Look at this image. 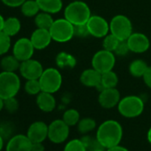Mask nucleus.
<instances>
[{
    "instance_id": "nucleus-1",
    "label": "nucleus",
    "mask_w": 151,
    "mask_h": 151,
    "mask_svg": "<svg viewBox=\"0 0 151 151\" xmlns=\"http://www.w3.org/2000/svg\"><path fill=\"white\" fill-rule=\"evenodd\" d=\"M123 127L119 122L109 119L104 121L97 129L96 139L106 149L120 144L123 139Z\"/></svg>"
},
{
    "instance_id": "nucleus-2",
    "label": "nucleus",
    "mask_w": 151,
    "mask_h": 151,
    "mask_svg": "<svg viewBox=\"0 0 151 151\" xmlns=\"http://www.w3.org/2000/svg\"><path fill=\"white\" fill-rule=\"evenodd\" d=\"M91 16L89 6L82 0H73L64 9V18L73 25L86 24Z\"/></svg>"
},
{
    "instance_id": "nucleus-3",
    "label": "nucleus",
    "mask_w": 151,
    "mask_h": 151,
    "mask_svg": "<svg viewBox=\"0 0 151 151\" xmlns=\"http://www.w3.org/2000/svg\"><path fill=\"white\" fill-rule=\"evenodd\" d=\"M21 89V79L16 72H0V97L3 100L15 97Z\"/></svg>"
},
{
    "instance_id": "nucleus-4",
    "label": "nucleus",
    "mask_w": 151,
    "mask_h": 151,
    "mask_svg": "<svg viewBox=\"0 0 151 151\" xmlns=\"http://www.w3.org/2000/svg\"><path fill=\"white\" fill-rule=\"evenodd\" d=\"M144 108L143 100L136 95H128L122 98L117 105L119 114L126 118H134L140 116Z\"/></svg>"
},
{
    "instance_id": "nucleus-5",
    "label": "nucleus",
    "mask_w": 151,
    "mask_h": 151,
    "mask_svg": "<svg viewBox=\"0 0 151 151\" xmlns=\"http://www.w3.org/2000/svg\"><path fill=\"white\" fill-rule=\"evenodd\" d=\"M49 31L52 40L58 43L68 42L75 37L74 25L65 18L54 20Z\"/></svg>"
},
{
    "instance_id": "nucleus-6",
    "label": "nucleus",
    "mask_w": 151,
    "mask_h": 151,
    "mask_svg": "<svg viewBox=\"0 0 151 151\" xmlns=\"http://www.w3.org/2000/svg\"><path fill=\"white\" fill-rule=\"evenodd\" d=\"M41 89L43 92L55 93L62 85V76L55 68H48L44 69L43 74L39 78Z\"/></svg>"
},
{
    "instance_id": "nucleus-7",
    "label": "nucleus",
    "mask_w": 151,
    "mask_h": 151,
    "mask_svg": "<svg viewBox=\"0 0 151 151\" xmlns=\"http://www.w3.org/2000/svg\"><path fill=\"white\" fill-rule=\"evenodd\" d=\"M109 33L120 41H126L132 33L131 20L124 14L115 15L109 22Z\"/></svg>"
},
{
    "instance_id": "nucleus-8",
    "label": "nucleus",
    "mask_w": 151,
    "mask_h": 151,
    "mask_svg": "<svg viewBox=\"0 0 151 151\" xmlns=\"http://www.w3.org/2000/svg\"><path fill=\"white\" fill-rule=\"evenodd\" d=\"M116 65V54L102 49L96 52L92 58V67L101 74L113 70Z\"/></svg>"
},
{
    "instance_id": "nucleus-9",
    "label": "nucleus",
    "mask_w": 151,
    "mask_h": 151,
    "mask_svg": "<svg viewBox=\"0 0 151 151\" xmlns=\"http://www.w3.org/2000/svg\"><path fill=\"white\" fill-rule=\"evenodd\" d=\"M69 127L62 119L53 120L48 124V139L54 144L65 142L69 136Z\"/></svg>"
},
{
    "instance_id": "nucleus-10",
    "label": "nucleus",
    "mask_w": 151,
    "mask_h": 151,
    "mask_svg": "<svg viewBox=\"0 0 151 151\" xmlns=\"http://www.w3.org/2000/svg\"><path fill=\"white\" fill-rule=\"evenodd\" d=\"M90 36L96 38H103L109 33V22L100 15L92 14L86 22Z\"/></svg>"
},
{
    "instance_id": "nucleus-11",
    "label": "nucleus",
    "mask_w": 151,
    "mask_h": 151,
    "mask_svg": "<svg viewBox=\"0 0 151 151\" xmlns=\"http://www.w3.org/2000/svg\"><path fill=\"white\" fill-rule=\"evenodd\" d=\"M19 71L22 77L26 80L39 79L44 72V68L41 62L31 58L21 62Z\"/></svg>"
},
{
    "instance_id": "nucleus-12",
    "label": "nucleus",
    "mask_w": 151,
    "mask_h": 151,
    "mask_svg": "<svg viewBox=\"0 0 151 151\" xmlns=\"http://www.w3.org/2000/svg\"><path fill=\"white\" fill-rule=\"evenodd\" d=\"M35 50L29 38L22 37L14 43L13 46V54L22 62L31 59Z\"/></svg>"
},
{
    "instance_id": "nucleus-13",
    "label": "nucleus",
    "mask_w": 151,
    "mask_h": 151,
    "mask_svg": "<svg viewBox=\"0 0 151 151\" xmlns=\"http://www.w3.org/2000/svg\"><path fill=\"white\" fill-rule=\"evenodd\" d=\"M126 43L130 52L137 54L146 52L150 47L149 38L145 34L140 32H132V35L127 38Z\"/></svg>"
},
{
    "instance_id": "nucleus-14",
    "label": "nucleus",
    "mask_w": 151,
    "mask_h": 151,
    "mask_svg": "<svg viewBox=\"0 0 151 151\" xmlns=\"http://www.w3.org/2000/svg\"><path fill=\"white\" fill-rule=\"evenodd\" d=\"M121 100V95L116 88H106L100 92L98 102L103 108L110 109L118 105Z\"/></svg>"
},
{
    "instance_id": "nucleus-15",
    "label": "nucleus",
    "mask_w": 151,
    "mask_h": 151,
    "mask_svg": "<svg viewBox=\"0 0 151 151\" xmlns=\"http://www.w3.org/2000/svg\"><path fill=\"white\" fill-rule=\"evenodd\" d=\"M32 142L27 134L18 133L12 136L6 144V151H31Z\"/></svg>"
},
{
    "instance_id": "nucleus-16",
    "label": "nucleus",
    "mask_w": 151,
    "mask_h": 151,
    "mask_svg": "<svg viewBox=\"0 0 151 151\" xmlns=\"http://www.w3.org/2000/svg\"><path fill=\"white\" fill-rule=\"evenodd\" d=\"M26 134L32 143L44 142L48 139V124L43 121L33 122L29 126Z\"/></svg>"
},
{
    "instance_id": "nucleus-17",
    "label": "nucleus",
    "mask_w": 151,
    "mask_h": 151,
    "mask_svg": "<svg viewBox=\"0 0 151 151\" xmlns=\"http://www.w3.org/2000/svg\"><path fill=\"white\" fill-rule=\"evenodd\" d=\"M33 46L36 50H44L48 47L52 41L49 29H35L29 37Z\"/></svg>"
},
{
    "instance_id": "nucleus-18",
    "label": "nucleus",
    "mask_w": 151,
    "mask_h": 151,
    "mask_svg": "<svg viewBox=\"0 0 151 151\" xmlns=\"http://www.w3.org/2000/svg\"><path fill=\"white\" fill-rule=\"evenodd\" d=\"M101 74L93 68L85 69L80 75V82L86 87L97 88L101 85Z\"/></svg>"
},
{
    "instance_id": "nucleus-19",
    "label": "nucleus",
    "mask_w": 151,
    "mask_h": 151,
    "mask_svg": "<svg viewBox=\"0 0 151 151\" xmlns=\"http://www.w3.org/2000/svg\"><path fill=\"white\" fill-rule=\"evenodd\" d=\"M36 102L38 109L45 113H50L56 108V100L53 96V93L42 91L37 95Z\"/></svg>"
},
{
    "instance_id": "nucleus-20",
    "label": "nucleus",
    "mask_w": 151,
    "mask_h": 151,
    "mask_svg": "<svg viewBox=\"0 0 151 151\" xmlns=\"http://www.w3.org/2000/svg\"><path fill=\"white\" fill-rule=\"evenodd\" d=\"M40 11L51 14H57L61 11L63 7L62 0H37Z\"/></svg>"
},
{
    "instance_id": "nucleus-21",
    "label": "nucleus",
    "mask_w": 151,
    "mask_h": 151,
    "mask_svg": "<svg viewBox=\"0 0 151 151\" xmlns=\"http://www.w3.org/2000/svg\"><path fill=\"white\" fill-rule=\"evenodd\" d=\"M118 84V76L113 70L101 74V85L97 87L99 92L106 88H116Z\"/></svg>"
},
{
    "instance_id": "nucleus-22",
    "label": "nucleus",
    "mask_w": 151,
    "mask_h": 151,
    "mask_svg": "<svg viewBox=\"0 0 151 151\" xmlns=\"http://www.w3.org/2000/svg\"><path fill=\"white\" fill-rule=\"evenodd\" d=\"M55 63L60 68H74L77 65V59L68 52H60L56 55Z\"/></svg>"
},
{
    "instance_id": "nucleus-23",
    "label": "nucleus",
    "mask_w": 151,
    "mask_h": 151,
    "mask_svg": "<svg viewBox=\"0 0 151 151\" xmlns=\"http://www.w3.org/2000/svg\"><path fill=\"white\" fill-rule=\"evenodd\" d=\"M21 66V61L14 55H6L1 59L0 61V67L3 71L7 72H16L19 70Z\"/></svg>"
},
{
    "instance_id": "nucleus-24",
    "label": "nucleus",
    "mask_w": 151,
    "mask_h": 151,
    "mask_svg": "<svg viewBox=\"0 0 151 151\" xmlns=\"http://www.w3.org/2000/svg\"><path fill=\"white\" fill-rule=\"evenodd\" d=\"M22 29L21 22L16 17H9L6 19L3 31L7 34L9 37H14L16 36Z\"/></svg>"
},
{
    "instance_id": "nucleus-25",
    "label": "nucleus",
    "mask_w": 151,
    "mask_h": 151,
    "mask_svg": "<svg viewBox=\"0 0 151 151\" xmlns=\"http://www.w3.org/2000/svg\"><path fill=\"white\" fill-rule=\"evenodd\" d=\"M148 66L145 60L140 59H136L130 63L129 72L134 78H142Z\"/></svg>"
},
{
    "instance_id": "nucleus-26",
    "label": "nucleus",
    "mask_w": 151,
    "mask_h": 151,
    "mask_svg": "<svg viewBox=\"0 0 151 151\" xmlns=\"http://www.w3.org/2000/svg\"><path fill=\"white\" fill-rule=\"evenodd\" d=\"M21 12L25 17H35L40 12L37 0H26L21 6Z\"/></svg>"
},
{
    "instance_id": "nucleus-27",
    "label": "nucleus",
    "mask_w": 151,
    "mask_h": 151,
    "mask_svg": "<svg viewBox=\"0 0 151 151\" xmlns=\"http://www.w3.org/2000/svg\"><path fill=\"white\" fill-rule=\"evenodd\" d=\"M54 20L51 14L45 13V12H39L35 16V24L37 28L38 29H49L51 26L52 25Z\"/></svg>"
},
{
    "instance_id": "nucleus-28",
    "label": "nucleus",
    "mask_w": 151,
    "mask_h": 151,
    "mask_svg": "<svg viewBox=\"0 0 151 151\" xmlns=\"http://www.w3.org/2000/svg\"><path fill=\"white\" fill-rule=\"evenodd\" d=\"M96 121L91 117H84L77 124L78 130L82 134H88L96 128Z\"/></svg>"
},
{
    "instance_id": "nucleus-29",
    "label": "nucleus",
    "mask_w": 151,
    "mask_h": 151,
    "mask_svg": "<svg viewBox=\"0 0 151 151\" xmlns=\"http://www.w3.org/2000/svg\"><path fill=\"white\" fill-rule=\"evenodd\" d=\"M61 119L68 126H75L78 124L80 120V114L76 109H68L63 113Z\"/></svg>"
},
{
    "instance_id": "nucleus-30",
    "label": "nucleus",
    "mask_w": 151,
    "mask_h": 151,
    "mask_svg": "<svg viewBox=\"0 0 151 151\" xmlns=\"http://www.w3.org/2000/svg\"><path fill=\"white\" fill-rule=\"evenodd\" d=\"M24 90L29 95H37L42 92L39 79L27 80L24 85Z\"/></svg>"
},
{
    "instance_id": "nucleus-31",
    "label": "nucleus",
    "mask_w": 151,
    "mask_h": 151,
    "mask_svg": "<svg viewBox=\"0 0 151 151\" xmlns=\"http://www.w3.org/2000/svg\"><path fill=\"white\" fill-rule=\"evenodd\" d=\"M119 43H120V40L118 38H116L111 33H109L106 37H103L102 46H103V49L114 52L115 50L116 49V47H117V45H118Z\"/></svg>"
},
{
    "instance_id": "nucleus-32",
    "label": "nucleus",
    "mask_w": 151,
    "mask_h": 151,
    "mask_svg": "<svg viewBox=\"0 0 151 151\" xmlns=\"http://www.w3.org/2000/svg\"><path fill=\"white\" fill-rule=\"evenodd\" d=\"M63 151H87V149L81 139H73L66 143Z\"/></svg>"
},
{
    "instance_id": "nucleus-33",
    "label": "nucleus",
    "mask_w": 151,
    "mask_h": 151,
    "mask_svg": "<svg viewBox=\"0 0 151 151\" xmlns=\"http://www.w3.org/2000/svg\"><path fill=\"white\" fill-rule=\"evenodd\" d=\"M11 37L4 31H0V56L6 54L11 48Z\"/></svg>"
},
{
    "instance_id": "nucleus-34",
    "label": "nucleus",
    "mask_w": 151,
    "mask_h": 151,
    "mask_svg": "<svg viewBox=\"0 0 151 151\" xmlns=\"http://www.w3.org/2000/svg\"><path fill=\"white\" fill-rule=\"evenodd\" d=\"M14 125L11 122H4L0 123V135H1L5 140H8L12 136H14Z\"/></svg>"
},
{
    "instance_id": "nucleus-35",
    "label": "nucleus",
    "mask_w": 151,
    "mask_h": 151,
    "mask_svg": "<svg viewBox=\"0 0 151 151\" xmlns=\"http://www.w3.org/2000/svg\"><path fill=\"white\" fill-rule=\"evenodd\" d=\"M81 140L83 141V143L85 144L87 151H92L93 149H96V148H100V147H103L100 143L99 141L97 140L96 137L95 138H93L87 134H85V136H83L81 138Z\"/></svg>"
},
{
    "instance_id": "nucleus-36",
    "label": "nucleus",
    "mask_w": 151,
    "mask_h": 151,
    "mask_svg": "<svg viewBox=\"0 0 151 151\" xmlns=\"http://www.w3.org/2000/svg\"><path fill=\"white\" fill-rule=\"evenodd\" d=\"M4 109L8 113H15L19 109V101L15 97L4 100Z\"/></svg>"
},
{
    "instance_id": "nucleus-37",
    "label": "nucleus",
    "mask_w": 151,
    "mask_h": 151,
    "mask_svg": "<svg viewBox=\"0 0 151 151\" xmlns=\"http://www.w3.org/2000/svg\"><path fill=\"white\" fill-rule=\"evenodd\" d=\"M74 35H75V37H81V38L90 36L86 23L79 24V25H74Z\"/></svg>"
},
{
    "instance_id": "nucleus-38",
    "label": "nucleus",
    "mask_w": 151,
    "mask_h": 151,
    "mask_svg": "<svg viewBox=\"0 0 151 151\" xmlns=\"http://www.w3.org/2000/svg\"><path fill=\"white\" fill-rule=\"evenodd\" d=\"M130 52L128 45L126 43V41H120V43L118 44L116 49L115 50L114 53L117 56H125L128 52Z\"/></svg>"
},
{
    "instance_id": "nucleus-39",
    "label": "nucleus",
    "mask_w": 151,
    "mask_h": 151,
    "mask_svg": "<svg viewBox=\"0 0 151 151\" xmlns=\"http://www.w3.org/2000/svg\"><path fill=\"white\" fill-rule=\"evenodd\" d=\"M2 3L8 6V7H12V8H15V7H21L22 5L26 1V0H1Z\"/></svg>"
},
{
    "instance_id": "nucleus-40",
    "label": "nucleus",
    "mask_w": 151,
    "mask_h": 151,
    "mask_svg": "<svg viewBox=\"0 0 151 151\" xmlns=\"http://www.w3.org/2000/svg\"><path fill=\"white\" fill-rule=\"evenodd\" d=\"M143 81L145 83V85L151 89V66H148V68H147L146 72L143 75Z\"/></svg>"
},
{
    "instance_id": "nucleus-41",
    "label": "nucleus",
    "mask_w": 151,
    "mask_h": 151,
    "mask_svg": "<svg viewBox=\"0 0 151 151\" xmlns=\"http://www.w3.org/2000/svg\"><path fill=\"white\" fill-rule=\"evenodd\" d=\"M45 146L43 144V142H35L32 143V147H31V151H45Z\"/></svg>"
},
{
    "instance_id": "nucleus-42",
    "label": "nucleus",
    "mask_w": 151,
    "mask_h": 151,
    "mask_svg": "<svg viewBox=\"0 0 151 151\" xmlns=\"http://www.w3.org/2000/svg\"><path fill=\"white\" fill-rule=\"evenodd\" d=\"M107 151H129V149H127L125 147H123V146H121L119 144L117 146H115V147H112L110 148H108Z\"/></svg>"
},
{
    "instance_id": "nucleus-43",
    "label": "nucleus",
    "mask_w": 151,
    "mask_h": 151,
    "mask_svg": "<svg viewBox=\"0 0 151 151\" xmlns=\"http://www.w3.org/2000/svg\"><path fill=\"white\" fill-rule=\"evenodd\" d=\"M5 19L4 17L0 14V31H3V29H4V24H5Z\"/></svg>"
},
{
    "instance_id": "nucleus-44",
    "label": "nucleus",
    "mask_w": 151,
    "mask_h": 151,
    "mask_svg": "<svg viewBox=\"0 0 151 151\" xmlns=\"http://www.w3.org/2000/svg\"><path fill=\"white\" fill-rule=\"evenodd\" d=\"M5 147V139L0 135V151H2Z\"/></svg>"
},
{
    "instance_id": "nucleus-45",
    "label": "nucleus",
    "mask_w": 151,
    "mask_h": 151,
    "mask_svg": "<svg viewBox=\"0 0 151 151\" xmlns=\"http://www.w3.org/2000/svg\"><path fill=\"white\" fill-rule=\"evenodd\" d=\"M147 141L151 144V127L148 129L147 131Z\"/></svg>"
},
{
    "instance_id": "nucleus-46",
    "label": "nucleus",
    "mask_w": 151,
    "mask_h": 151,
    "mask_svg": "<svg viewBox=\"0 0 151 151\" xmlns=\"http://www.w3.org/2000/svg\"><path fill=\"white\" fill-rule=\"evenodd\" d=\"M2 109H4V100L0 97V111H2Z\"/></svg>"
},
{
    "instance_id": "nucleus-47",
    "label": "nucleus",
    "mask_w": 151,
    "mask_h": 151,
    "mask_svg": "<svg viewBox=\"0 0 151 151\" xmlns=\"http://www.w3.org/2000/svg\"><path fill=\"white\" fill-rule=\"evenodd\" d=\"M92 151H107V149H106V148H104V147H100V148L93 149V150H92Z\"/></svg>"
}]
</instances>
